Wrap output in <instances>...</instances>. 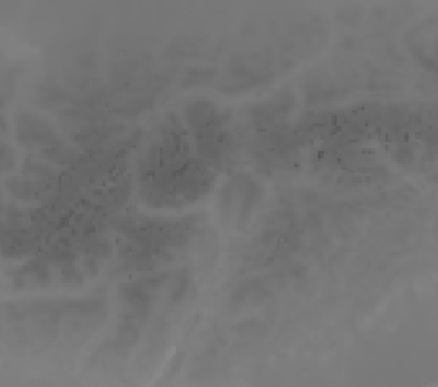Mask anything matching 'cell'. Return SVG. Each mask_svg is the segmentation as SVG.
<instances>
[{
  "instance_id": "obj_1",
  "label": "cell",
  "mask_w": 438,
  "mask_h": 387,
  "mask_svg": "<svg viewBox=\"0 0 438 387\" xmlns=\"http://www.w3.org/2000/svg\"><path fill=\"white\" fill-rule=\"evenodd\" d=\"M17 129H18V139L19 143L26 146H40V147H50L57 148L59 141L54 137V132L49 122L43 121L41 117L22 113L17 117Z\"/></svg>"
},
{
  "instance_id": "obj_2",
  "label": "cell",
  "mask_w": 438,
  "mask_h": 387,
  "mask_svg": "<svg viewBox=\"0 0 438 387\" xmlns=\"http://www.w3.org/2000/svg\"><path fill=\"white\" fill-rule=\"evenodd\" d=\"M8 161H9V164H10V168L14 166V163H15V152H14V150H12L10 147H8V146H2V169H3V172H6L8 170Z\"/></svg>"
}]
</instances>
